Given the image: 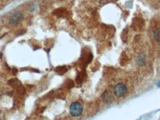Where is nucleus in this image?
Masks as SVG:
<instances>
[{
	"mask_svg": "<svg viewBox=\"0 0 160 120\" xmlns=\"http://www.w3.org/2000/svg\"><path fill=\"white\" fill-rule=\"evenodd\" d=\"M82 105L78 102H75L71 104L70 106V114L73 116H79L82 114Z\"/></svg>",
	"mask_w": 160,
	"mask_h": 120,
	"instance_id": "obj_1",
	"label": "nucleus"
},
{
	"mask_svg": "<svg viewBox=\"0 0 160 120\" xmlns=\"http://www.w3.org/2000/svg\"><path fill=\"white\" fill-rule=\"evenodd\" d=\"M102 99H103L104 102H106V103L112 102V97H111V96L110 95L109 92H107V91H105V92L103 93V95H102Z\"/></svg>",
	"mask_w": 160,
	"mask_h": 120,
	"instance_id": "obj_4",
	"label": "nucleus"
},
{
	"mask_svg": "<svg viewBox=\"0 0 160 120\" xmlns=\"http://www.w3.org/2000/svg\"><path fill=\"white\" fill-rule=\"evenodd\" d=\"M157 85H158V87H159L160 88V81L158 82V84H157Z\"/></svg>",
	"mask_w": 160,
	"mask_h": 120,
	"instance_id": "obj_5",
	"label": "nucleus"
},
{
	"mask_svg": "<svg viewBox=\"0 0 160 120\" xmlns=\"http://www.w3.org/2000/svg\"><path fill=\"white\" fill-rule=\"evenodd\" d=\"M23 17V16H22V14L20 12H18V13H14V14H13L12 15V16L11 17V21H10V22L13 24H15L18 23L22 19Z\"/></svg>",
	"mask_w": 160,
	"mask_h": 120,
	"instance_id": "obj_3",
	"label": "nucleus"
},
{
	"mask_svg": "<svg viewBox=\"0 0 160 120\" xmlns=\"http://www.w3.org/2000/svg\"><path fill=\"white\" fill-rule=\"evenodd\" d=\"M113 93L116 96L122 97L127 93V87L122 83H118L113 88Z\"/></svg>",
	"mask_w": 160,
	"mask_h": 120,
	"instance_id": "obj_2",
	"label": "nucleus"
}]
</instances>
